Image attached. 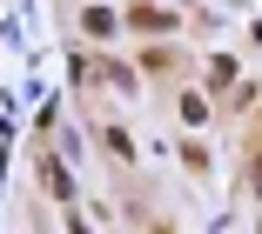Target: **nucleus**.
I'll list each match as a JSON object with an SVG mask.
<instances>
[{
	"label": "nucleus",
	"instance_id": "nucleus-1",
	"mask_svg": "<svg viewBox=\"0 0 262 234\" xmlns=\"http://www.w3.org/2000/svg\"><path fill=\"white\" fill-rule=\"evenodd\" d=\"M88 34H115V14L108 7H88Z\"/></svg>",
	"mask_w": 262,
	"mask_h": 234
}]
</instances>
